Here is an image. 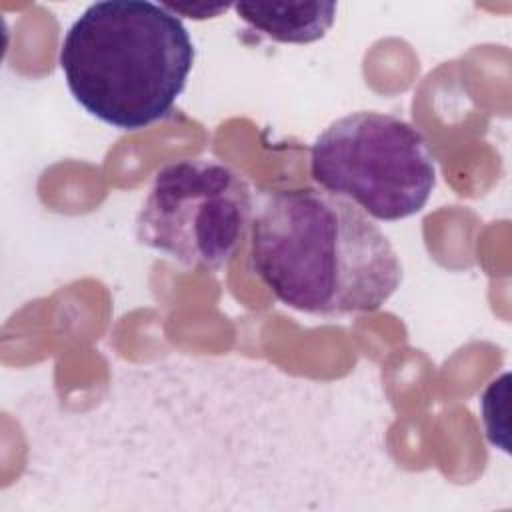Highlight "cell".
<instances>
[{"instance_id":"cell-1","label":"cell","mask_w":512,"mask_h":512,"mask_svg":"<svg viewBox=\"0 0 512 512\" xmlns=\"http://www.w3.org/2000/svg\"><path fill=\"white\" fill-rule=\"evenodd\" d=\"M250 264L276 300L318 316L374 312L402 284L384 232L352 202L314 186L266 196L252 222Z\"/></svg>"},{"instance_id":"cell-2","label":"cell","mask_w":512,"mask_h":512,"mask_svg":"<svg viewBox=\"0 0 512 512\" xmlns=\"http://www.w3.org/2000/svg\"><path fill=\"white\" fill-rule=\"evenodd\" d=\"M194 54L186 26L162 4L102 0L72 22L58 58L74 100L104 124L132 132L172 110Z\"/></svg>"},{"instance_id":"cell-3","label":"cell","mask_w":512,"mask_h":512,"mask_svg":"<svg viewBox=\"0 0 512 512\" xmlns=\"http://www.w3.org/2000/svg\"><path fill=\"white\" fill-rule=\"evenodd\" d=\"M310 176L376 220L418 214L436 186L426 136L394 114L360 110L334 120L310 148Z\"/></svg>"},{"instance_id":"cell-4","label":"cell","mask_w":512,"mask_h":512,"mask_svg":"<svg viewBox=\"0 0 512 512\" xmlns=\"http://www.w3.org/2000/svg\"><path fill=\"white\" fill-rule=\"evenodd\" d=\"M252 214L248 182L230 166L184 158L164 164L136 216V238L186 268L220 270Z\"/></svg>"},{"instance_id":"cell-5","label":"cell","mask_w":512,"mask_h":512,"mask_svg":"<svg viewBox=\"0 0 512 512\" xmlns=\"http://www.w3.org/2000/svg\"><path fill=\"white\" fill-rule=\"evenodd\" d=\"M336 2H238L236 14L256 32L284 44H310L336 20Z\"/></svg>"}]
</instances>
